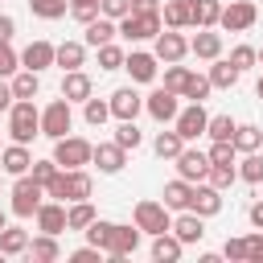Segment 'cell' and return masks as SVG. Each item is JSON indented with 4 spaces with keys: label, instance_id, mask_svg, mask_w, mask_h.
<instances>
[{
    "label": "cell",
    "instance_id": "cell-59",
    "mask_svg": "<svg viewBox=\"0 0 263 263\" xmlns=\"http://www.w3.org/2000/svg\"><path fill=\"white\" fill-rule=\"evenodd\" d=\"M247 218H251V226H255V230H263V201H255V205L247 210Z\"/></svg>",
    "mask_w": 263,
    "mask_h": 263
},
{
    "label": "cell",
    "instance_id": "cell-10",
    "mask_svg": "<svg viewBox=\"0 0 263 263\" xmlns=\"http://www.w3.org/2000/svg\"><path fill=\"white\" fill-rule=\"evenodd\" d=\"M205 173H210V152H201V148H181V156H177V177H185L189 185H197V181H205Z\"/></svg>",
    "mask_w": 263,
    "mask_h": 263
},
{
    "label": "cell",
    "instance_id": "cell-33",
    "mask_svg": "<svg viewBox=\"0 0 263 263\" xmlns=\"http://www.w3.org/2000/svg\"><path fill=\"white\" fill-rule=\"evenodd\" d=\"M234 148H238V152H259V148H263V127L238 123V127H234Z\"/></svg>",
    "mask_w": 263,
    "mask_h": 263
},
{
    "label": "cell",
    "instance_id": "cell-8",
    "mask_svg": "<svg viewBox=\"0 0 263 263\" xmlns=\"http://www.w3.org/2000/svg\"><path fill=\"white\" fill-rule=\"evenodd\" d=\"M181 95L177 90H168V86H156L148 99H144V111L156 119V123H173L177 119V111H181V103H177Z\"/></svg>",
    "mask_w": 263,
    "mask_h": 263
},
{
    "label": "cell",
    "instance_id": "cell-7",
    "mask_svg": "<svg viewBox=\"0 0 263 263\" xmlns=\"http://www.w3.org/2000/svg\"><path fill=\"white\" fill-rule=\"evenodd\" d=\"M255 21H259V8L251 0H230V4H222V16H218V25L230 33H247Z\"/></svg>",
    "mask_w": 263,
    "mask_h": 263
},
{
    "label": "cell",
    "instance_id": "cell-1",
    "mask_svg": "<svg viewBox=\"0 0 263 263\" xmlns=\"http://www.w3.org/2000/svg\"><path fill=\"white\" fill-rule=\"evenodd\" d=\"M8 136L16 144H29L33 136H41V111H37L33 99H16L8 107Z\"/></svg>",
    "mask_w": 263,
    "mask_h": 263
},
{
    "label": "cell",
    "instance_id": "cell-64",
    "mask_svg": "<svg viewBox=\"0 0 263 263\" xmlns=\"http://www.w3.org/2000/svg\"><path fill=\"white\" fill-rule=\"evenodd\" d=\"M0 173H4V168H0Z\"/></svg>",
    "mask_w": 263,
    "mask_h": 263
},
{
    "label": "cell",
    "instance_id": "cell-11",
    "mask_svg": "<svg viewBox=\"0 0 263 263\" xmlns=\"http://www.w3.org/2000/svg\"><path fill=\"white\" fill-rule=\"evenodd\" d=\"M189 210H193V214H201V218L222 214V189H214L210 181H197V185H193V193H189Z\"/></svg>",
    "mask_w": 263,
    "mask_h": 263
},
{
    "label": "cell",
    "instance_id": "cell-24",
    "mask_svg": "<svg viewBox=\"0 0 263 263\" xmlns=\"http://www.w3.org/2000/svg\"><path fill=\"white\" fill-rule=\"evenodd\" d=\"M160 21H164V29H189L193 25V0H168L160 8Z\"/></svg>",
    "mask_w": 263,
    "mask_h": 263
},
{
    "label": "cell",
    "instance_id": "cell-18",
    "mask_svg": "<svg viewBox=\"0 0 263 263\" xmlns=\"http://www.w3.org/2000/svg\"><path fill=\"white\" fill-rule=\"evenodd\" d=\"M53 58H58V45H49V41H29L25 53H21V66L41 74L45 66H53Z\"/></svg>",
    "mask_w": 263,
    "mask_h": 263
},
{
    "label": "cell",
    "instance_id": "cell-31",
    "mask_svg": "<svg viewBox=\"0 0 263 263\" xmlns=\"http://www.w3.org/2000/svg\"><path fill=\"white\" fill-rule=\"evenodd\" d=\"M82 234H86V242H90V247H99V251L107 255V247H111V238H115V222H107V218H95V222H90Z\"/></svg>",
    "mask_w": 263,
    "mask_h": 263
},
{
    "label": "cell",
    "instance_id": "cell-48",
    "mask_svg": "<svg viewBox=\"0 0 263 263\" xmlns=\"http://www.w3.org/2000/svg\"><path fill=\"white\" fill-rule=\"evenodd\" d=\"M58 173H62V164H58L53 156H49V160H33V168H29V177H33L37 185H49Z\"/></svg>",
    "mask_w": 263,
    "mask_h": 263
},
{
    "label": "cell",
    "instance_id": "cell-37",
    "mask_svg": "<svg viewBox=\"0 0 263 263\" xmlns=\"http://www.w3.org/2000/svg\"><path fill=\"white\" fill-rule=\"evenodd\" d=\"M238 181H247V185H259V181H263V152H242V160H238Z\"/></svg>",
    "mask_w": 263,
    "mask_h": 263
},
{
    "label": "cell",
    "instance_id": "cell-36",
    "mask_svg": "<svg viewBox=\"0 0 263 263\" xmlns=\"http://www.w3.org/2000/svg\"><path fill=\"white\" fill-rule=\"evenodd\" d=\"M95 218H99V214H95L90 201H70V210H66V226H70V230H86Z\"/></svg>",
    "mask_w": 263,
    "mask_h": 263
},
{
    "label": "cell",
    "instance_id": "cell-22",
    "mask_svg": "<svg viewBox=\"0 0 263 263\" xmlns=\"http://www.w3.org/2000/svg\"><path fill=\"white\" fill-rule=\"evenodd\" d=\"M62 95H66L70 103H86V99L95 95L90 74H82V70H66V78H62Z\"/></svg>",
    "mask_w": 263,
    "mask_h": 263
},
{
    "label": "cell",
    "instance_id": "cell-58",
    "mask_svg": "<svg viewBox=\"0 0 263 263\" xmlns=\"http://www.w3.org/2000/svg\"><path fill=\"white\" fill-rule=\"evenodd\" d=\"M12 103H16V95H12V82H4V78H0V111H8Z\"/></svg>",
    "mask_w": 263,
    "mask_h": 263
},
{
    "label": "cell",
    "instance_id": "cell-54",
    "mask_svg": "<svg viewBox=\"0 0 263 263\" xmlns=\"http://www.w3.org/2000/svg\"><path fill=\"white\" fill-rule=\"evenodd\" d=\"M247 263H263V234H247Z\"/></svg>",
    "mask_w": 263,
    "mask_h": 263
},
{
    "label": "cell",
    "instance_id": "cell-26",
    "mask_svg": "<svg viewBox=\"0 0 263 263\" xmlns=\"http://www.w3.org/2000/svg\"><path fill=\"white\" fill-rule=\"evenodd\" d=\"M238 78H242V70H238L230 58H214V66H210V86H214V90H230Z\"/></svg>",
    "mask_w": 263,
    "mask_h": 263
},
{
    "label": "cell",
    "instance_id": "cell-62",
    "mask_svg": "<svg viewBox=\"0 0 263 263\" xmlns=\"http://www.w3.org/2000/svg\"><path fill=\"white\" fill-rule=\"evenodd\" d=\"M259 66H263V49H259Z\"/></svg>",
    "mask_w": 263,
    "mask_h": 263
},
{
    "label": "cell",
    "instance_id": "cell-23",
    "mask_svg": "<svg viewBox=\"0 0 263 263\" xmlns=\"http://www.w3.org/2000/svg\"><path fill=\"white\" fill-rule=\"evenodd\" d=\"M181 251H185V242H181L173 230L152 234V259H156V263H177V259H181Z\"/></svg>",
    "mask_w": 263,
    "mask_h": 263
},
{
    "label": "cell",
    "instance_id": "cell-3",
    "mask_svg": "<svg viewBox=\"0 0 263 263\" xmlns=\"http://www.w3.org/2000/svg\"><path fill=\"white\" fill-rule=\"evenodd\" d=\"M90 156H95V144L82 140V136H62V140H53V160H58L62 168H82V164H90Z\"/></svg>",
    "mask_w": 263,
    "mask_h": 263
},
{
    "label": "cell",
    "instance_id": "cell-28",
    "mask_svg": "<svg viewBox=\"0 0 263 263\" xmlns=\"http://www.w3.org/2000/svg\"><path fill=\"white\" fill-rule=\"evenodd\" d=\"M53 66H62V70H82V66H86V41H62Z\"/></svg>",
    "mask_w": 263,
    "mask_h": 263
},
{
    "label": "cell",
    "instance_id": "cell-51",
    "mask_svg": "<svg viewBox=\"0 0 263 263\" xmlns=\"http://www.w3.org/2000/svg\"><path fill=\"white\" fill-rule=\"evenodd\" d=\"M70 12H74V21L90 25V21L99 16V0H70Z\"/></svg>",
    "mask_w": 263,
    "mask_h": 263
},
{
    "label": "cell",
    "instance_id": "cell-49",
    "mask_svg": "<svg viewBox=\"0 0 263 263\" xmlns=\"http://www.w3.org/2000/svg\"><path fill=\"white\" fill-rule=\"evenodd\" d=\"M16 70H21V53L8 41H0V78H12Z\"/></svg>",
    "mask_w": 263,
    "mask_h": 263
},
{
    "label": "cell",
    "instance_id": "cell-52",
    "mask_svg": "<svg viewBox=\"0 0 263 263\" xmlns=\"http://www.w3.org/2000/svg\"><path fill=\"white\" fill-rule=\"evenodd\" d=\"M99 12L111 16V21H123L132 12V0H99Z\"/></svg>",
    "mask_w": 263,
    "mask_h": 263
},
{
    "label": "cell",
    "instance_id": "cell-27",
    "mask_svg": "<svg viewBox=\"0 0 263 263\" xmlns=\"http://www.w3.org/2000/svg\"><path fill=\"white\" fill-rule=\"evenodd\" d=\"M29 259H37V263H53V259H62V247H58V234H37V238H29V251H25Z\"/></svg>",
    "mask_w": 263,
    "mask_h": 263
},
{
    "label": "cell",
    "instance_id": "cell-50",
    "mask_svg": "<svg viewBox=\"0 0 263 263\" xmlns=\"http://www.w3.org/2000/svg\"><path fill=\"white\" fill-rule=\"evenodd\" d=\"M230 62H234L238 70H251V66L259 62V49H255V45H234V49H230Z\"/></svg>",
    "mask_w": 263,
    "mask_h": 263
},
{
    "label": "cell",
    "instance_id": "cell-21",
    "mask_svg": "<svg viewBox=\"0 0 263 263\" xmlns=\"http://www.w3.org/2000/svg\"><path fill=\"white\" fill-rule=\"evenodd\" d=\"M189 53H193V58H201V62L222 58V33H214V29H197V37L189 41Z\"/></svg>",
    "mask_w": 263,
    "mask_h": 263
},
{
    "label": "cell",
    "instance_id": "cell-16",
    "mask_svg": "<svg viewBox=\"0 0 263 263\" xmlns=\"http://www.w3.org/2000/svg\"><path fill=\"white\" fill-rule=\"evenodd\" d=\"M173 234L189 247V242H201L205 238V218L193 214V210H181V218H173Z\"/></svg>",
    "mask_w": 263,
    "mask_h": 263
},
{
    "label": "cell",
    "instance_id": "cell-30",
    "mask_svg": "<svg viewBox=\"0 0 263 263\" xmlns=\"http://www.w3.org/2000/svg\"><path fill=\"white\" fill-rule=\"evenodd\" d=\"M189 193H193V185H189L185 177H177V181H168V185H164V193H160V197H164V205H168V210H189Z\"/></svg>",
    "mask_w": 263,
    "mask_h": 263
},
{
    "label": "cell",
    "instance_id": "cell-40",
    "mask_svg": "<svg viewBox=\"0 0 263 263\" xmlns=\"http://www.w3.org/2000/svg\"><path fill=\"white\" fill-rule=\"evenodd\" d=\"M115 144H119V148H127V152H136V148L144 144V136H140L136 119H119V127H115Z\"/></svg>",
    "mask_w": 263,
    "mask_h": 263
},
{
    "label": "cell",
    "instance_id": "cell-6",
    "mask_svg": "<svg viewBox=\"0 0 263 263\" xmlns=\"http://www.w3.org/2000/svg\"><path fill=\"white\" fill-rule=\"evenodd\" d=\"M160 29H164L160 12H148V16L127 12V16L119 21V37H127V41H156V33H160Z\"/></svg>",
    "mask_w": 263,
    "mask_h": 263
},
{
    "label": "cell",
    "instance_id": "cell-53",
    "mask_svg": "<svg viewBox=\"0 0 263 263\" xmlns=\"http://www.w3.org/2000/svg\"><path fill=\"white\" fill-rule=\"evenodd\" d=\"M222 255H226L230 263H247V238H226Z\"/></svg>",
    "mask_w": 263,
    "mask_h": 263
},
{
    "label": "cell",
    "instance_id": "cell-32",
    "mask_svg": "<svg viewBox=\"0 0 263 263\" xmlns=\"http://www.w3.org/2000/svg\"><path fill=\"white\" fill-rule=\"evenodd\" d=\"M222 16V0H193V29H214Z\"/></svg>",
    "mask_w": 263,
    "mask_h": 263
},
{
    "label": "cell",
    "instance_id": "cell-41",
    "mask_svg": "<svg viewBox=\"0 0 263 263\" xmlns=\"http://www.w3.org/2000/svg\"><path fill=\"white\" fill-rule=\"evenodd\" d=\"M205 181L214 185V189H230L234 181H238V164H210V173H205Z\"/></svg>",
    "mask_w": 263,
    "mask_h": 263
},
{
    "label": "cell",
    "instance_id": "cell-57",
    "mask_svg": "<svg viewBox=\"0 0 263 263\" xmlns=\"http://www.w3.org/2000/svg\"><path fill=\"white\" fill-rule=\"evenodd\" d=\"M12 33H16V21L8 12H0V41H12Z\"/></svg>",
    "mask_w": 263,
    "mask_h": 263
},
{
    "label": "cell",
    "instance_id": "cell-9",
    "mask_svg": "<svg viewBox=\"0 0 263 263\" xmlns=\"http://www.w3.org/2000/svg\"><path fill=\"white\" fill-rule=\"evenodd\" d=\"M173 127H177V132H181V140L189 144V140L205 136V127H210V115H205V107H201V103H189V107H181V111H177Z\"/></svg>",
    "mask_w": 263,
    "mask_h": 263
},
{
    "label": "cell",
    "instance_id": "cell-5",
    "mask_svg": "<svg viewBox=\"0 0 263 263\" xmlns=\"http://www.w3.org/2000/svg\"><path fill=\"white\" fill-rule=\"evenodd\" d=\"M132 218H136V226H140L144 234H164V230H173V218H168V205H164V201H136Z\"/></svg>",
    "mask_w": 263,
    "mask_h": 263
},
{
    "label": "cell",
    "instance_id": "cell-63",
    "mask_svg": "<svg viewBox=\"0 0 263 263\" xmlns=\"http://www.w3.org/2000/svg\"><path fill=\"white\" fill-rule=\"evenodd\" d=\"M0 152H4V144H0Z\"/></svg>",
    "mask_w": 263,
    "mask_h": 263
},
{
    "label": "cell",
    "instance_id": "cell-35",
    "mask_svg": "<svg viewBox=\"0 0 263 263\" xmlns=\"http://www.w3.org/2000/svg\"><path fill=\"white\" fill-rule=\"evenodd\" d=\"M0 251H4V255H25V251H29V230L4 226V230H0Z\"/></svg>",
    "mask_w": 263,
    "mask_h": 263
},
{
    "label": "cell",
    "instance_id": "cell-60",
    "mask_svg": "<svg viewBox=\"0 0 263 263\" xmlns=\"http://www.w3.org/2000/svg\"><path fill=\"white\" fill-rule=\"evenodd\" d=\"M255 95H259V99H263V78H259V82H255Z\"/></svg>",
    "mask_w": 263,
    "mask_h": 263
},
{
    "label": "cell",
    "instance_id": "cell-42",
    "mask_svg": "<svg viewBox=\"0 0 263 263\" xmlns=\"http://www.w3.org/2000/svg\"><path fill=\"white\" fill-rule=\"evenodd\" d=\"M210 90H214V86H210V74H189V82H185L181 99H189V103H201Z\"/></svg>",
    "mask_w": 263,
    "mask_h": 263
},
{
    "label": "cell",
    "instance_id": "cell-20",
    "mask_svg": "<svg viewBox=\"0 0 263 263\" xmlns=\"http://www.w3.org/2000/svg\"><path fill=\"white\" fill-rule=\"evenodd\" d=\"M90 164H99V173H119V168L127 164V148H119L115 140H111V144H95Z\"/></svg>",
    "mask_w": 263,
    "mask_h": 263
},
{
    "label": "cell",
    "instance_id": "cell-4",
    "mask_svg": "<svg viewBox=\"0 0 263 263\" xmlns=\"http://www.w3.org/2000/svg\"><path fill=\"white\" fill-rule=\"evenodd\" d=\"M70 127H74V111H70V99L62 95V99H53V103L41 111V136L62 140V136H70Z\"/></svg>",
    "mask_w": 263,
    "mask_h": 263
},
{
    "label": "cell",
    "instance_id": "cell-47",
    "mask_svg": "<svg viewBox=\"0 0 263 263\" xmlns=\"http://www.w3.org/2000/svg\"><path fill=\"white\" fill-rule=\"evenodd\" d=\"M234 156H238L234 140H214L210 144V164H234Z\"/></svg>",
    "mask_w": 263,
    "mask_h": 263
},
{
    "label": "cell",
    "instance_id": "cell-43",
    "mask_svg": "<svg viewBox=\"0 0 263 263\" xmlns=\"http://www.w3.org/2000/svg\"><path fill=\"white\" fill-rule=\"evenodd\" d=\"M29 8H33V16H41V21H58V16H66V0H29Z\"/></svg>",
    "mask_w": 263,
    "mask_h": 263
},
{
    "label": "cell",
    "instance_id": "cell-61",
    "mask_svg": "<svg viewBox=\"0 0 263 263\" xmlns=\"http://www.w3.org/2000/svg\"><path fill=\"white\" fill-rule=\"evenodd\" d=\"M4 226H8V222H4V210H0V230H4Z\"/></svg>",
    "mask_w": 263,
    "mask_h": 263
},
{
    "label": "cell",
    "instance_id": "cell-15",
    "mask_svg": "<svg viewBox=\"0 0 263 263\" xmlns=\"http://www.w3.org/2000/svg\"><path fill=\"white\" fill-rule=\"evenodd\" d=\"M156 53H144V49H132L127 58H123V70L132 74V82H152L156 78Z\"/></svg>",
    "mask_w": 263,
    "mask_h": 263
},
{
    "label": "cell",
    "instance_id": "cell-17",
    "mask_svg": "<svg viewBox=\"0 0 263 263\" xmlns=\"http://www.w3.org/2000/svg\"><path fill=\"white\" fill-rule=\"evenodd\" d=\"M140 226H119L115 222V238H111V247H107V255L119 263V259H127V255H136V247H140Z\"/></svg>",
    "mask_w": 263,
    "mask_h": 263
},
{
    "label": "cell",
    "instance_id": "cell-14",
    "mask_svg": "<svg viewBox=\"0 0 263 263\" xmlns=\"http://www.w3.org/2000/svg\"><path fill=\"white\" fill-rule=\"evenodd\" d=\"M66 201H41V210L33 214L37 218V230H45V234H62V230H70L66 226Z\"/></svg>",
    "mask_w": 263,
    "mask_h": 263
},
{
    "label": "cell",
    "instance_id": "cell-12",
    "mask_svg": "<svg viewBox=\"0 0 263 263\" xmlns=\"http://www.w3.org/2000/svg\"><path fill=\"white\" fill-rule=\"evenodd\" d=\"M164 66L168 62H181L185 53H189V41L181 37V29H164V33H156V49H152Z\"/></svg>",
    "mask_w": 263,
    "mask_h": 263
},
{
    "label": "cell",
    "instance_id": "cell-38",
    "mask_svg": "<svg viewBox=\"0 0 263 263\" xmlns=\"http://www.w3.org/2000/svg\"><path fill=\"white\" fill-rule=\"evenodd\" d=\"M37 86H41L37 70H21V74H12V95H16V99H37Z\"/></svg>",
    "mask_w": 263,
    "mask_h": 263
},
{
    "label": "cell",
    "instance_id": "cell-55",
    "mask_svg": "<svg viewBox=\"0 0 263 263\" xmlns=\"http://www.w3.org/2000/svg\"><path fill=\"white\" fill-rule=\"evenodd\" d=\"M99 255H103V251H99V247H90V242H86V247H78V251H74V255H70V259H74V263H99Z\"/></svg>",
    "mask_w": 263,
    "mask_h": 263
},
{
    "label": "cell",
    "instance_id": "cell-29",
    "mask_svg": "<svg viewBox=\"0 0 263 263\" xmlns=\"http://www.w3.org/2000/svg\"><path fill=\"white\" fill-rule=\"evenodd\" d=\"M90 189H95V181L86 168H66V201H86Z\"/></svg>",
    "mask_w": 263,
    "mask_h": 263
},
{
    "label": "cell",
    "instance_id": "cell-25",
    "mask_svg": "<svg viewBox=\"0 0 263 263\" xmlns=\"http://www.w3.org/2000/svg\"><path fill=\"white\" fill-rule=\"evenodd\" d=\"M115 33H119V21H111V16H103V12H99V16L86 25V37H82V41H86L90 49H99V45H107Z\"/></svg>",
    "mask_w": 263,
    "mask_h": 263
},
{
    "label": "cell",
    "instance_id": "cell-19",
    "mask_svg": "<svg viewBox=\"0 0 263 263\" xmlns=\"http://www.w3.org/2000/svg\"><path fill=\"white\" fill-rule=\"evenodd\" d=\"M107 103H111V115H115V119H136V115L144 111V99H140L132 86H119Z\"/></svg>",
    "mask_w": 263,
    "mask_h": 263
},
{
    "label": "cell",
    "instance_id": "cell-46",
    "mask_svg": "<svg viewBox=\"0 0 263 263\" xmlns=\"http://www.w3.org/2000/svg\"><path fill=\"white\" fill-rule=\"evenodd\" d=\"M234 127H238V123H234L230 115H210L205 136H210V140H234Z\"/></svg>",
    "mask_w": 263,
    "mask_h": 263
},
{
    "label": "cell",
    "instance_id": "cell-44",
    "mask_svg": "<svg viewBox=\"0 0 263 263\" xmlns=\"http://www.w3.org/2000/svg\"><path fill=\"white\" fill-rule=\"evenodd\" d=\"M123 49L115 45V41H107V45H99V70H123Z\"/></svg>",
    "mask_w": 263,
    "mask_h": 263
},
{
    "label": "cell",
    "instance_id": "cell-34",
    "mask_svg": "<svg viewBox=\"0 0 263 263\" xmlns=\"http://www.w3.org/2000/svg\"><path fill=\"white\" fill-rule=\"evenodd\" d=\"M152 148H156V156H160V160H177V156H181V148H185V140H181V132L173 127V132H160V136L152 140Z\"/></svg>",
    "mask_w": 263,
    "mask_h": 263
},
{
    "label": "cell",
    "instance_id": "cell-13",
    "mask_svg": "<svg viewBox=\"0 0 263 263\" xmlns=\"http://www.w3.org/2000/svg\"><path fill=\"white\" fill-rule=\"evenodd\" d=\"M0 168L8 173V177H25L29 168H33V152H29V144H8L4 152H0Z\"/></svg>",
    "mask_w": 263,
    "mask_h": 263
},
{
    "label": "cell",
    "instance_id": "cell-39",
    "mask_svg": "<svg viewBox=\"0 0 263 263\" xmlns=\"http://www.w3.org/2000/svg\"><path fill=\"white\" fill-rule=\"evenodd\" d=\"M82 119H86L90 127H103V123L111 119V103H103V99H95V95H90V99L82 103Z\"/></svg>",
    "mask_w": 263,
    "mask_h": 263
},
{
    "label": "cell",
    "instance_id": "cell-56",
    "mask_svg": "<svg viewBox=\"0 0 263 263\" xmlns=\"http://www.w3.org/2000/svg\"><path fill=\"white\" fill-rule=\"evenodd\" d=\"M132 12L148 16V12H160V0H132Z\"/></svg>",
    "mask_w": 263,
    "mask_h": 263
},
{
    "label": "cell",
    "instance_id": "cell-2",
    "mask_svg": "<svg viewBox=\"0 0 263 263\" xmlns=\"http://www.w3.org/2000/svg\"><path fill=\"white\" fill-rule=\"evenodd\" d=\"M41 201H45V185H37L29 173L25 177H16V185H12V214L16 218H33L37 210H41Z\"/></svg>",
    "mask_w": 263,
    "mask_h": 263
},
{
    "label": "cell",
    "instance_id": "cell-45",
    "mask_svg": "<svg viewBox=\"0 0 263 263\" xmlns=\"http://www.w3.org/2000/svg\"><path fill=\"white\" fill-rule=\"evenodd\" d=\"M189 74H193L189 66H181V62H168V66H164V86L181 95V90H185V82H189Z\"/></svg>",
    "mask_w": 263,
    "mask_h": 263
}]
</instances>
